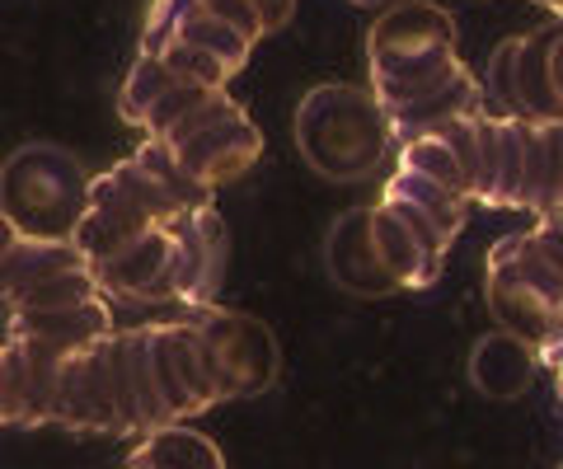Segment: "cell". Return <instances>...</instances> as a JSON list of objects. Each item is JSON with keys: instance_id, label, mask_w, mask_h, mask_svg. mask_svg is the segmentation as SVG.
Segmentation results:
<instances>
[{"instance_id": "6da1fadb", "label": "cell", "mask_w": 563, "mask_h": 469, "mask_svg": "<svg viewBox=\"0 0 563 469\" xmlns=\"http://www.w3.org/2000/svg\"><path fill=\"white\" fill-rule=\"evenodd\" d=\"M372 94L380 99L385 113H399L409 103L437 94L470 66L455 57V24L446 10L428 5V0H399L385 10L372 38Z\"/></svg>"}, {"instance_id": "7a4b0ae2", "label": "cell", "mask_w": 563, "mask_h": 469, "mask_svg": "<svg viewBox=\"0 0 563 469\" xmlns=\"http://www.w3.org/2000/svg\"><path fill=\"white\" fill-rule=\"evenodd\" d=\"M296 146L306 165L333 183L366 179L395 146L390 113L357 85H320L296 109Z\"/></svg>"}, {"instance_id": "3957f363", "label": "cell", "mask_w": 563, "mask_h": 469, "mask_svg": "<svg viewBox=\"0 0 563 469\" xmlns=\"http://www.w3.org/2000/svg\"><path fill=\"white\" fill-rule=\"evenodd\" d=\"M90 174L47 142L20 146L0 169V216L29 239H70L90 212Z\"/></svg>"}, {"instance_id": "277c9868", "label": "cell", "mask_w": 563, "mask_h": 469, "mask_svg": "<svg viewBox=\"0 0 563 469\" xmlns=\"http://www.w3.org/2000/svg\"><path fill=\"white\" fill-rule=\"evenodd\" d=\"M174 310L202 334V353H207L211 380L221 390V404L225 399H254L277 380L282 357L263 320L240 315V310H221V305H174Z\"/></svg>"}, {"instance_id": "5b68a950", "label": "cell", "mask_w": 563, "mask_h": 469, "mask_svg": "<svg viewBox=\"0 0 563 469\" xmlns=\"http://www.w3.org/2000/svg\"><path fill=\"white\" fill-rule=\"evenodd\" d=\"M165 231L174 249V305H211L225 282V258H231V235L217 206L174 216Z\"/></svg>"}, {"instance_id": "8992f818", "label": "cell", "mask_w": 563, "mask_h": 469, "mask_svg": "<svg viewBox=\"0 0 563 469\" xmlns=\"http://www.w3.org/2000/svg\"><path fill=\"white\" fill-rule=\"evenodd\" d=\"M52 423H62L70 432H103V437H122V413H118V390H113L109 338L95 343V347H85V353H70L66 357Z\"/></svg>"}, {"instance_id": "52a82bcc", "label": "cell", "mask_w": 563, "mask_h": 469, "mask_svg": "<svg viewBox=\"0 0 563 469\" xmlns=\"http://www.w3.org/2000/svg\"><path fill=\"white\" fill-rule=\"evenodd\" d=\"M324 268L333 277V287H343L347 297H390L399 282L385 268V258L376 249L372 231V206L343 212L324 235Z\"/></svg>"}, {"instance_id": "ba28073f", "label": "cell", "mask_w": 563, "mask_h": 469, "mask_svg": "<svg viewBox=\"0 0 563 469\" xmlns=\"http://www.w3.org/2000/svg\"><path fill=\"white\" fill-rule=\"evenodd\" d=\"M174 150H179L184 169H188L198 183L221 188V183L240 179V174L258 160V150H263V132L250 123V113H244L240 103H235V109L225 113V118H217L211 127H202L198 136H192V142L174 146Z\"/></svg>"}, {"instance_id": "9c48e42d", "label": "cell", "mask_w": 563, "mask_h": 469, "mask_svg": "<svg viewBox=\"0 0 563 469\" xmlns=\"http://www.w3.org/2000/svg\"><path fill=\"white\" fill-rule=\"evenodd\" d=\"M103 297H128V301H151V305H174V249L169 231L155 225L136 239L132 249H122L109 264L90 268Z\"/></svg>"}, {"instance_id": "30bf717a", "label": "cell", "mask_w": 563, "mask_h": 469, "mask_svg": "<svg viewBox=\"0 0 563 469\" xmlns=\"http://www.w3.org/2000/svg\"><path fill=\"white\" fill-rule=\"evenodd\" d=\"M465 371H470V386L479 390L484 399H521L526 390L536 386V376L544 367H540V347L536 343H526L517 334H507V328H498V334L474 343Z\"/></svg>"}, {"instance_id": "8fae6325", "label": "cell", "mask_w": 563, "mask_h": 469, "mask_svg": "<svg viewBox=\"0 0 563 469\" xmlns=\"http://www.w3.org/2000/svg\"><path fill=\"white\" fill-rule=\"evenodd\" d=\"M10 338L57 343V347H70V353H85V347L113 338V315L103 297L70 310H10Z\"/></svg>"}, {"instance_id": "7c38bea8", "label": "cell", "mask_w": 563, "mask_h": 469, "mask_svg": "<svg viewBox=\"0 0 563 469\" xmlns=\"http://www.w3.org/2000/svg\"><path fill=\"white\" fill-rule=\"evenodd\" d=\"M521 206L540 221L563 212V118H544L526 132V183Z\"/></svg>"}, {"instance_id": "4fadbf2b", "label": "cell", "mask_w": 563, "mask_h": 469, "mask_svg": "<svg viewBox=\"0 0 563 469\" xmlns=\"http://www.w3.org/2000/svg\"><path fill=\"white\" fill-rule=\"evenodd\" d=\"M484 113V85L474 80L470 71H461L451 85H442L437 94L409 103V109L390 113V132H395V146L413 142V136H432L442 132L446 123H461V118H479Z\"/></svg>"}, {"instance_id": "5bb4252c", "label": "cell", "mask_w": 563, "mask_h": 469, "mask_svg": "<svg viewBox=\"0 0 563 469\" xmlns=\"http://www.w3.org/2000/svg\"><path fill=\"white\" fill-rule=\"evenodd\" d=\"M372 231H376V249L385 258V268H390V277L399 282V291H422L442 277V254H432L422 245L385 202L372 206Z\"/></svg>"}, {"instance_id": "9a60e30c", "label": "cell", "mask_w": 563, "mask_h": 469, "mask_svg": "<svg viewBox=\"0 0 563 469\" xmlns=\"http://www.w3.org/2000/svg\"><path fill=\"white\" fill-rule=\"evenodd\" d=\"M76 268H90V264H85V254L70 245V239H29V235H20L10 245L5 264H0V301H14V297H24L29 287H38L57 272H76Z\"/></svg>"}, {"instance_id": "2e32d148", "label": "cell", "mask_w": 563, "mask_h": 469, "mask_svg": "<svg viewBox=\"0 0 563 469\" xmlns=\"http://www.w3.org/2000/svg\"><path fill=\"white\" fill-rule=\"evenodd\" d=\"M554 38H559V24L521 33V52H517V118H531V123L563 118L559 94H554V76H550Z\"/></svg>"}, {"instance_id": "e0dca14e", "label": "cell", "mask_w": 563, "mask_h": 469, "mask_svg": "<svg viewBox=\"0 0 563 469\" xmlns=\"http://www.w3.org/2000/svg\"><path fill=\"white\" fill-rule=\"evenodd\" d=\"M385 198H404V202H413L418 212H428L442 231L455 239L465 231V216H470V198L461 193H451V188L442 183H432V179H422V174L413 169H395L390 174V183H385Z\"/></svg>"}, {"instance_id": "ac0fdd59", "label": "cell", "mask_w": 563, "mask_h": 469, "mask_svg": "<svg viewBox=\"0 0 563 469\" xmlns=\"http://www.w3.org/2000/svg\"><path fill=\"white\" fill-rule=\"evenodd\" d=\"M136 460H146L151 469H225L221 450L211 446L207 437L188 427H161V432H146V442H141Z\"/></svg>"}, {"instance_id": "d6986e66", "label": "cell", "mask_w": 563, "mask_h": 469, "mask_svg": "<svg viewBox=\"0 0 563 469\" xmlns=\"http://www.w3.org/2000/svg\"><path fill=\"white\" fill-rule=\"evenodd\" d=\"M155 328H161V338H165V347H169L174 367H179L188 394L198 399V409L207 413L211 404H221V390H217V380H211V367H207V353H202V334H198V328H192L188 320L155 324Z\"/></svg>"}, {"instance_id": "ffe728a7", "label": "cell", "mask_w": 563, "mask_h": 469, "mask_svg": "<svg viewBox=\"0 0 563 469\" xmlns=\"http://www.w3.org/2000/svg\"><path fill=\"white\" fill-rule=\"evenodd\" d=\"M174 85H184V80L169 71V62H165V57H146V52H141V57L132 62L128 80H122V94H118L122 123L141 127V123H146V113L174 90Z\"/></svg>"}, {"instance_id": "44dd1931", "label": "cell", "mask_w": 563, "mask_h": 469, "mask_svg": "<svg viewBox=\"0 0 563 469\" xmlns=\"http://www.w3.org/2000/svg\"><path fill=\"white\" fill-rule=\"evenodd\" d=\"M128 338V361H132V390H136V409H141V437L146 432H161L174 423V413L165 404L161 386H155V367H151V328H136Z\"/></svg>"}, {"instance_id": "7402d4cb", "label": "cell", "mask_w": 563, "mask_h": 469, "mask_svg": "<svg viewBox=\"0 0 563 469\" xmlns=\"http://www.w3.org/2000/svg\"><path fill=\"white\" fill-rule=\"evenodd\" d=\"M136 160L146 165L155 179H161L169 193H174V202L184 206V212H198V206H211V193H217V188H207V183H198L192 179V174L184 169V160H179V150L174 146H165L161 136H146V146L136 150Z\"/></svg>"}, {"instance_id": "603a6c76", "label": "cell", "mask_w": 563, "mask_h": 469, "mask_svg": "<svg viewBox=\"0 0 563 469\" xmlns=\"http://www.w3.org/2000/svg\"><path fill=\"white\" fill-rule=\"evenodd\" d=\"M395 169H413V174H422V179H432V183L451 188V193L470 198V179H465V169H461V160H455V150L442 142V136H413V142H404V146H399V165H395ZM470 202H474V198H470Z\"/></svg>"}, {"instance_id": "cb8c5ba5", "label": "cell", "mask_w": 563, "mask_h": 469, "mask_svg": "<svg viewBox=\"0 0 563 469\" xmlns=\"http://www.w3.org/2000/svg\"><path fill=\"white\" fill-rule=\"evenodd\" d=\"M526 132H531V118H503L498 123V183H493V202L488 206H521Z\"/></svg>"}, {"instance_id": "d4e9b609", "label": "cell", "mask_w": 563, "mask_h": 469, "mask_svg": "<svg viewBox=\"0 0 563 469\" xmlns=\"http://www.w3.org/2000/svg\"><path fill=\"white\" fill-rule=\"evenodd\" d=\"M174 43H192V47H207V52H217V57L231 66V71H244V62H250V52H254V43L244 38V33H235L225 20H217L211 10H192L188 20H184V29H179V38Z\"/></svg>"}, {"instance_id": "484cf974", "label": "cell", "mask_w": 563, "mask_h": 469, "mask_svg": "<svg viewBox=\"0 0 563 469\" xmlns=\"http://www.w3.org/2000/svg\"><path fill=\"white\" fill-rule=\"evenodd\" d=\"M99 297L103 291L95 282V272L76 268V272H57V277H47V282H38V287H29L24 297H14L10 305L14 310H70V305H90Z\"/></svg>"}, {"instance_id": "4316f807", "label": "cell", "mask_w": 563, "mask_h": 469, "mask_svg": "<svg viewBox=\"0 0 563 469\" xmlns=\"http://www.w3.org/2000/svg\"><path fill=\"white\" fill-rule=\"evenodd\" d=\"M109 174L118 179L122 193H128V198H132V202L141 206V212H146V216L155 221V225H169L174 216H184V206L174 202V193H169V188H165L161 179H155V174H151L146 165L136 160V155H132V160H122V165H113Z\"/></svg>"}, {"instance_id": "83f0119b", "label": "cell", "mask_w": 563, "mask_h": 469, "mask_svg": "<svg viewBox=\"0 0 563 469\" xmlns=\"http://www.w3.org/2000/svg\"><path fill=\"white\" fill-rule=\"evenodd\" d=\"M136 239H141V235L128 231L122 221L103 216V212H85V221L76 225V235H70V245L85 254V264L99 268V264H109V258H118L122 249H132Z\"/></svg>"}, {"instance_id": "f1b7e54d", "label": "cell", "mask_w": 563, "mask_h": 469, "mask_svg": "<svg viewBox=\"0 0 563 469\" xmlns=\"http://www.w3.org/2000/svg\"><path fill=\"white\" fill-rule=\"evenodd\" d=\"M151 367H155V386H161L165 404H169V413H174V423H188V418H198L202 409H198V399L188 394L184 376H179V367H174L169 347H165V338H161V328H151Z\"/></svg>"}, {"instance_id": "f546056e", "label": "cell", "mask_w": 563, "mask_h": 469, "mask_svg": "<svg viewBox=\"0 0 563 469\" xmlns=\"http://www.w3.org/2000/svg\"><path fill=\"white\" fill-rule=\"evenodd\" d=\"M165 62H169V71L179 76V80H188V85H211V90H221V85L235 76L231 66L217 57V52L192 47V43H169V47H165Z\"/></svg>"}, {"instance_id": "4dcf8cb0", "label": "cell", "mask_w": 563, "mask_h": 469, "mask_svg": "<svg viewBox=\"0 0 563 469\" xmlns=\"http://www.w3.org/2000/svg\"><path fill=\"white\" fill-rule=\"evenodd\" d=\"M202 0H155L151 14H146V29H141V52L146 57H165V47L179 38V29Z\"/></svg>"}, {"instance_id": "1f68e13d", "label": "cell", "mask_w": 563, "mask_h": 469, "mask_svg": "<svg viewBox=\"0 0 563 469\" xmlns=\"http://www.w3.org/2000/svg\"><path fill=\"white\" fill-rule=\"evenodd\" d=\"M211 94H217V90H211V85H174V90L161 99V103H155V109L146 113V123H141V132H146V136H165L174 123H184V118L192 113V109H198V103H207Z\"/></svg>"}, {"instance_id": "d6a6232c", "label": "cell", "mask_w": 563, "mask_h": 469, "mask_svg": "<svg viewBox=\"0 0 563 469\" xmlns=\"http://www.w3.org/2000/svg\"><path fill=\"white\" fill-rule=\"evenodd\" d=\"M109 361H113V390H118V413H122V437H141V409L132 390V361H128V338H109Z\"/></svg>"}, {"instance_id": "836d02e7", "label": "cell", "mask_w": 563, "mask_h": 469, "mask_svg": "<svg viewBox=\"0 0 563 469\" xmlns=\"http://www.w3.org/2000/svg\"><path fill=\"white\" fill-rule=\"evenodd\" d=\"M517 52H521V33L503 38L488 57V90L507 109V118H517Z\"/></svg>"}, {"instance_id": "e575fe53", "label": "cell", "mask_w": 563, "mask_h": 469, "mask_svg": "<svg viewBox=\"0 0 563 469\" xmlns=\"http://www.w3.org/2000/svg\"><path fill=\"white\" fill-rule=\"evenodd\" d=\"M498 123L503 118L479 113V169H474V202H493V183H498Z\"/></svg>"}, {"instance_id": "d590c367", "label": "cell", "mask_w": 563, "mask_h": 469, "mask_svg": "<svg viewBox=\"0 0 563 469\" xmlns=\"http://www.w3.org/2000/svg\"><path fill=\"white\" fill-rule=\"evenodd\" d=\"M231 109H235V99L225 94V90H217V94H211L207 103H198V109H192V113L184 118V123H174V127L161 136V142H165V146H184V142H192V136H198L202 127L217 123V118H225Z\"/></svg>"}, {"instance_id": "8d00e7d4", "label": "cell", "mask_w": 563, "mask_h": 469, "mask_svg": "<svg viewBox=\"0 0 563 469\" xmlns=\"http://www.w3.org/2000/svg\"><path fill=\"white\" fill-rule=\"evenodd\" d=\"M380 202L390 206V212H395L404 225H409V231H413V235H418V239H422V245H428L432 254H442V258H446V249L455 245V239H451V235H446L442 225H437L428 212H418V206H413V202H404V198H385V193H380Z\"/></svg>"}, {"instance_id": "74e56055", "label": "cell", "mask_w": 563, "mask_h": 469, "mask_svg": "<svg viewBox=\"0 0 563 469\" xmlns=\"http://www.w3.org/2000/svg\"><path fill=\"white\" fill-rule=\"evenodd\" d=\"M202 10H211L217 20H225L235 33H244L250 43H258L263 33H268V29H263V14H258L254 0H202Z\"/></svg>"}, {"instance_id": "f35d334b", "label": "cell", "mask_w": 563, "mask_h": 469, "mask_svg": "<svg viewBox=\"0 0 563 469\" xmlns=\"http://www.w3.org/2000/svg\"><path fill=\"white\" fill-rule=\"evenodd\" d=\"M540 367L544 371H563V310H559L554 324H550V338L540 343Z\"/></svg>"}, {"instance_id": "ab89813d", "label": "cell", "mask_w": 563, "mask_h": 469, "mask_svg": "<svg viewBox=\"0 0 563 469\" xmlns=\"http://www.w3.org/2000/svg\"><path fill=\"white\" fill-rule=\"evenodd\" d=\"M254 5H258V14H263V29H282V24H287L291 20V10H296V0H254Z\"/></svg>"}, {"instance_id": "60d3db41", "label": "cell", "mask_w": 563, "mask_h": 469, "mask_svg": "<svg viewBox=\"0 0 563 469\" xmlns=\"http://www.w3.org/2000/svg\"><path fill=\"white\" fill-rule=\"evenodd\" d=\"M0 427H10V367H5V347H0Z\"/></svg>"}, {"instance_id": "b9f144b4", "label": "cell", "mask_w": 563, "mask_h": 469, "mask_svg": "<svg viewBox=\"0 0 563 469\" xmlns=\"http://www.w3.org/2000/svg\"><path fill=\"white\" fill-rule=\"evenodd\" d=\"M550 76H554V94H559V109H563V24H559V38H554V57H550Z\"/></svg>"}, {"instance_id": "7bdbcfd3", "label": "cell", "mask_w": 563, "mask_h": 469, "mask_svg": "<svg viewBox=\"0 0 563 469\" xmlns=\"http://www.w3.org/2000/svg\"><path fill=\"white\" fill-rule=\"evenodd\" d=\"M14 239H20V231H14V225H10L5 216H0V264H5V254H10Z\"/></svg>"}, {"instance_id": "ee69618b", "label": "cell", "mask_w": 563, "mask_h": 469, "mask_svg": "<svg viewBox=\"0 0 563 469\" xmlns=\"http://www.w3.org/2000/svg\"><path fill=\"white\" fill-rule=\"evenodd\" d=\"M540 225H550V231H554V239H559V245H563V212H554V216H544Z\"/></svg>"}, {"instance_id": "f6af8a7d", "label": "cell", "mask_w": 563, "mask_h": 469, "mask_svg": "<svg viewBox=\"0 0 563 469\" xmlns=\"http://www.w3.org/2000/svg\"><path fill=\"white\" fill-rule=\"evenodd\" d=\"M352 5H362V10H390V5H399V0H352Z\"/></svg>"}, {"instance_id": "bcb514c9", "label": "cell", "mask_w": 563, "mask_h": 469, "mask_svg": "<svg viewBox=\"0 0 563 469\" xmlns=\"http://www.w3.org/2000/svg\"><path fill=\"white\" fill-rule=\"evenodd\" d=\"M536 5H544V10H554L559 20H563V0H536Z\"/></svg>"}, {"instance_id": "7dc6e473", "label": "cell", "mask_w": 563, "mask_h": 469, "mask_svg": "<svg viewBox=\"0 0 563 469\" xmlns=\"http://www.w3.org/2000/svg\"><path fill=\"white\" fill-rule=\"evenodd\" d=\"M554 390H559V399H563V371H554Z\"/></svg>"}, {"instance_id": "c3c4849f", "label": "cell", "mask_w": 563, "mask_h": 469, "mask_svg": "<svg viewBox=\"0 0 563 469\" xmlns=\"http://www.w3.org/2000/svg\"><path fill=\"white\" fill-rule=\"evenodd\" d=\"M128 469H151V465H146V460H136V456H132V465H128Z\"/></svg>"}]
</instances>
